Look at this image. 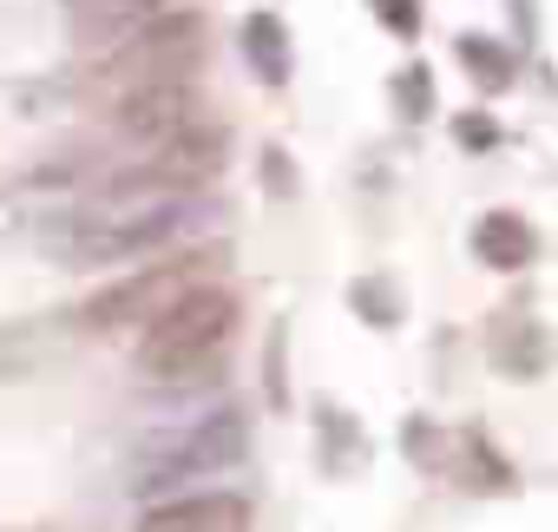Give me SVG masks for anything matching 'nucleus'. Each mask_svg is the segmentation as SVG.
I'll use <instances>...</instances> for the list:
<instances>
[{
	"instance_id": "obj_4",
	"label": "nucleus",
	"mask_w": 558,
	"mask_h": 532,
	"mask_svg": "<svg viewBox=\"0 0 558 532\" xmlns=\"http://www.w3.org/2000/svg\"><path fill=\"white\" fill-rule=\"evenodd\" d=\"M223 171V132L217 125H184L158 145H138L132 165H119L93 204H132V197H178V191H204Z\"/></svg>"
},
{
	"instance_id": "obj_6",
	"label": "nucleus",
	"mask_w": 558,
	"mask_h": 532,
	"mask_svg": "<svg viewBox=\"0 0 558 532\" xmlns=\"http://www.w3.org/2000/svg\"><path fill=\"white\" fill-rule=\"evenodd\" d=\"M204 106L191 93V80H165V86H138V93H119L112 99V132L132 138V145H158L184 125H197Z\"/></svg>"
},
{
	"instance_id": "obj_5",
	"label": "nucleus",
	"mask_w": 558,
	"mask_h": 532,
	"mask_svg": "<svg viewBox=\"0 0 558 532\" xmlns=\"http://www.w3.org/2000/svg\"><path fill=\"white\" fill-rule=\"evenodd\" d=\"M197 270H204V256H184V263H151V270H132L125 283L99 290V297L80 310V323H86V329H132V323H151L165 303H178V297L197 283Z\"/></svg>"
},
{
	"instance_id": "obj_1",
	"label": "nucleus",
	"mask_w": 558,
	"mask_h": 532,
	"mask_svg": "<svg viewBox=\"0 0 558 532\" xmlns=\"http://www.w3.org/2000/svg\"><path fill=\"white\" fill-rule=\"evenodd\" d=\"M236 329V297L223 283H191L178 303H165L138 336V375L151 382H191L204 375Z\"/></svg>"
},
{
	"instance_id": "obj_14",
	"label": "nucleus",
	"mask_w": 558,
	"mask_h": 532,
	"mask_svg": "<svg viewBox=\"0 0 558 532\" xmlns=\"http://www.w3.org/2000/svg\"><path fill=\"white\" fill-rule=\"evenodd\" d=\"M355 303H362V316H375V323H395V297H388L381 283H355Z\"/></svg>"
},
{
	"instance_id": "obj_10",
	"label": "nucleus",
	"mask_w": 558,
	"mask_h": 532,
	"mask_svg": "<svg viewBox=\"0 0 558 532\" xmlns=\"http://www.w3.org/2000/svg\"><path fill=\"white\" fill-rule=\"evenodd\" d=\"M545 355H551V342L538 336V323H525V316H499V329H493V362H499L512 382L538 375Z\"/></svg>"
},
{
	"instance_id": "obj_2",
	"label": "nucleus",
	"mask_w": 558,
	"mask_h": 532,
	"mask_svg": "<svg viewBox=\"0 0 558 532\" xmlns=\"http://www.w3.org/2000/svg\"><path fill=\"white\" fill-rule=\"evenodd\" d=\"M250 454V421L236 408H217V414H197L191 427L151 440L132 467V493L138 499H165V493H184L191 480H210L223 467H236Z\"/></svg>"
},
{
	"instance_id": "obj_16",
	"label": "nucleus",
	"mask_w": 558,
	"mask_h": 532,
	"mask_svg": "<svg viewBox=\"0 0 558 532\" xmlns=\"http://www.w3.org/2000/svg\"><path fill=\"white\" fill-rule=\"evenodd\" d=\"M460 145H493V125L486 119H460Z\"/></svg>"
},
{
	"instance_id": "obj_8",
	"label": "nucleus",
	"mask_w": 558,
	"mask_h": 532,
	"mask_svg": "<svg viewBox=\"0 0 558 532\" xmlns=\"http://www.w3.org/2000/svg\"><path fill=\"white\" fill-rule=\"evenodd\" d=\"M532 250H538V237H532V223L519 210H486L473 223V256L486 263V270H525Z\"/></svg>"
},
{
	"instance_id": "obj_9",
	"label": "nucleus",
	"mask_w": 558,
	"mask_h": 532,
	"mask_svg": "<svg viewBox=\"0 0 558 532\" xmlns=\"http://www.w3.org/2000/svg\"><path fill=\"white\" fill-rule=\"evenodd\" d=\"M243 60H250V73L263 86H283L290 80V34H283V21H276V14H250L243 21Z\"/></svg>"
},
{
	"instance_id": "obj_7",
	"label": "nucleus",
	"mask_w": 558,
	"mask_h": 532,
	"mask_svg": "<svg viewBox=\"0 0 558 532\" xmlns=\"http://www.w3.org/2000/svg\"><path fill=\"white\" fill-rule=\"evenodd\" d=\"M132 532H250V499L243 493H165L145 506Z\"/></svg>"
},
{
	"instance_id": "obj_3",
	"label": "nucleus",
	"mask_w": 558,
	"mask_h": 532,
	"mask_svg": "<svg viewBox=\"0 0 558 532\" xmlns=\"http://www.w3.org/2000/svg\"><path fill=\"white\" fill-rule=\"evenodd\" d=\"M204 60V21L197 14H145L138 27H125V40L99 60V93L106 106L119 93H138V86H165V80H191Z\"/></svg>"
},
{
	"instance_id": "obj_15",
	"label": "nucleus",
	"mask_w": 558,
	"mask_h": 532,
	"mask_svg": "<svg viewBox=\"0 0 558 532\" xmlns=\"http://www.w3.org/2000/svg\"><path fill=\"white\" fill-rule=\"evenodd\" d=\"M401 106H408V112H427V73H408V80H401Z\"/></svg>"
},
{
	"instance_id": "obj_12",
	"label": "nucleus",
	"mask_w": 558,
	"mask_h": 532,
	"mask_svg": "<svg viewBox=\"0 0 558 532\" xmlns=\"http://www.w3.org/2000/svg\"><path fill=\"white\" fill-rule=\"evenodd\" d=\"M73 14L93 27H138L145 14H158V0H73Z\"/></svg>"
},
{
	"instance_id": "obj_13",
	"label": "nucleus",
	"mask_w": 558,
	"mask_h": 532,
	"mask_svg": "<svg viewBox=\"0 0 558 532\" xmlns=\"http://www.w3.org/2000/svg\"><path fill=\"white\" fill-rule=\"evenodd\" d=\"M375 14H381L388 34H414V27H421V8H414V0H375Z\"/></svg>"
},
{
	"instance_id": "obj_11",
	"label": "nucleus",
	"mask_w": 558,
	"mask_h": 532,
	"mask_svg": "<svg viewBox=\"0 0 558 532\" xmlns=\"http://www.w3.org/2000/svg\"><path fill=\"white\" fill-rule=\"evenodd\" d=\"M460 60H466V73H473L486 93H506V86H512V60H506L499 40H473V34H466V40H460Z\"/></svg>"
}]
</instances>
